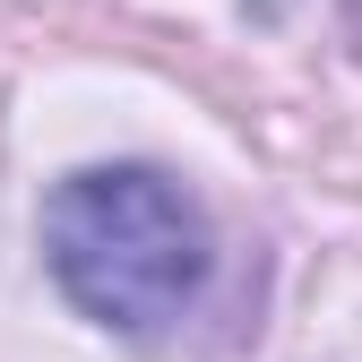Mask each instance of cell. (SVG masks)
<instances>
[{"mask_svg": "<svg viewBox=\"0 0 362 362\" xmlns=\"http://www.w3.org/2000/svg\"><path fill=\"white\" fill-rule=\"evenodd\" d=\"M43 267L112 337H164L199 302L216 242L199 199L156 164H86L43 199Z\"/></svg>", "mask_w": 362, "mask_h": 362, "instance_id": "1", "label": "cell"}]
</instances>
